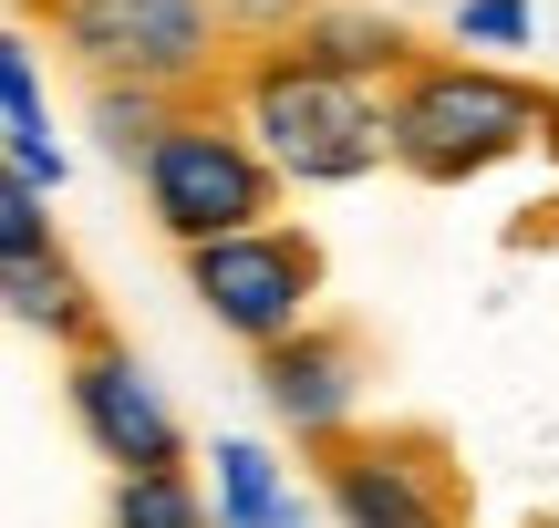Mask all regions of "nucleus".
<instances>
[{"label": "nucleus", "mask_w": 559, "mask_h": 528, "mask_svg": "<svg viewBox=\"0 0 559 528\" xmlns=\"http://www.w3.org/2000/svg\"><path fill=\"white\" fill-rule=\"evenodd\" d=\"M228 115L260 135V156L290 187H362L394 166V83H362L311 62L300 41H260L228 73Z\"/></svg>", "instance_id": "nucleus-1"}, {"label": "nucleus", "mask_w": 559, "mask_h": 528, "mask_svg": "<svg viewBox=\"0 0 559 528\" xmlns=\"http://www.w3.org/2000/svg\"><path fill=\"white\" fill-rule=\"evenodd\" d=\"M559 135V94L477 52H425L394 83V166L415 187H477Z\"/></svg>", "instance_id": "nucleus-2"}, {"label": "nucleus", "mask_w": 559, "mask_h": 528, "mask_svg": "<svg viewBox=\"0 0 559 528\" xmlns=\"http://www.w3.org/2000/svg\"><path fill=\"white\" fill-rule=\"evenodd\" d=\"M135 187H145V218H156L177 249H207V239H239V228H270L290 177L260 156V135H249L228 104L198 94L156 135V156L135 166Z\"/></svg>", "instance_id": "nucleus-3"}, {"label": "nucleus", "mask_w": 559, "mask_h": 528, "mask_svg": "<svg viewBox=\"0 0 559 528\" xmlns=\"http://www.w3.org/2000/svg\"><path fill=\"white\" fill-rule=\"evenodd\" d=\"M52 41L73 52L83 83H156V94L198 104L218 73H239L228 62V11L218 0H52Z\"/></svg>", "instance_id": "nucleus-4"}, {"label": "nucleus", "mask_w": 559, "mask_h": 528, "mask_svg": "<svg viewBox=\"0 0 559 528\" xmlns=\"http://www.w3.org/2000/svg\"><path fill=\"white\" fill-rule=\"evenodd\" d=\"M187 301L228 332V343L260 363L290 332L321 322V239L300 218H270V228H239V239H207L187 249Z\"/></svg>", "instance_id": "nucleus-5"}, {"label": "nucleus", "mask_w": 559, "mask_h": 528, "mask_svg": "<svg viewBox=\"0 0 559 528\" xmlns=\"http://www.w3.org/2000/svg\"><path fill=\"white\" fill-rule=\"evenodd\" d=\"M321 508H332V528H466L456 467L415 425H383V435L362 425L353 446H332L321 456Z\"/></svg>", "instance_id": "nucleus-6"}, {"label": "nucleus", "mask_w": 559, "mask_h": 528, "mask_svg": "<svg viewBox=\"0 0 559 528\" xmlns=\"http://www.w3.org/2000/svg\"><path fill=\"white\" fill-rule=\"evenodd\" d=\"M62 415H73V435H83V446H94L115 477L187 467V425H177V405L156 394V373H145L135 343H115V332H104L94 352H73V363H62Z\"/></svg>", "instance_id": "nucleus-7"}, {"label": "nucleus", "mask_w": 559, "mask_h": 528, "mask_svg": "<svg viewBox=\"0 0 559 528\" xmlns=\"http://www.w3.org/2000/svg\"><path fill=\"white\" fill-rule=\"evenodd\" d=\"M249 373H260L270 425L290 435L300 456H332V446L362 435V343H353V332L311 322V332H290L280 352H260Z\"/></svg>", "instance_id": "nucleus-8"}, {"label": "nucleus", "mask_w": 559, "mask_h": 528, "mask_svg": "<svg viewBox=\"0 0 559 528\" xmlns=\"http://www.w3.org/2000/svg\"><path fill=\"white\" fill-rule=\"evenodd\" d=\"M0 301H11V322L41 332L62 363L104 343V301H94V280L62 260V239H52V249H21V260H0Z\"/></svg>", "instance_id": "nucleus-9"}, {"label": "nucleus", "mask_w": 559, "mask_h": 528, "mask_svg": "<svg viewBox=\"0 0 559 528\" xmlns=\"http://www.w3.org/2000/svg\"><path fill=\"white\" fill-rule=\"evenodd\" d=\"M290 41H300L311 62H332V73H362V83H404V73L425 62V41L404 32L394 0H321Z\"/></svg>", "instance_id": "nucleus-10"}, {"label": "nucleus", "mask_w": 559, "mask_h": 528, "mask_svg": "<svg viewBox=\"0 0 559 528\" xmlns=\"http://www.w3.org/2000/svg\"><path fill=\"white\" fill-rule=\"evenodd\" d=\"M207 497H218V528H311L290 467H280L260 435H218L207 446Z\"/></svg>", "instance_id": "nucleus-11"}, {"label": "nucleus", "mask_w": 559, "mask_h": 528, "mask_svg": "<svg viewBox=\"0 0 559 528\" xmlns=\"http://www.w3.org/2000/svg\"><path fill=\"white\" fill-rule=\"evenodd\" d=\"M0 156H11V177L41 187V197L62 187V145H52V104H41V52H32V32L0 41Z\"/></svg>", "instance_id": "nucleus-12"}, {"label": "nucleus", "mask_w": 559, "mask_h": 528, "mask_svg": "<svg viewBox=\"0 0 559 528\" xmlns=\"http://www.w3.org/2000/svg\"><path fill=\"white\" fill-rule=\"evenodd\" d=\"M177 115H187V104L156 94V83H94V94H83V124L104 135V156H115V166H145Z\"/></svg>", "instance_id": "nucleus-13"}, {"label": "nucleus", "mask_w": 559, "mask_h": 528, "mask_svg": "<svg viewBox=\"0 0 559 528\" xmlns=\"http://www.w3.org/2000/svg\"><path fill=\"white\" fill-rule=\"evenodd\" d=\"M104 528H218V497H207L198 467L115 477V518H104Z\"/></svg>", "instance_id": "nucleus-14"}, {"label": "nucleus", "mask_w": 559, "mask_h": 528, "mask_svg": "<svg viewBox=\"0 0 559 528\" xmlns=\"http://www.w3.org/2000/svg\"><path fill=\"white\" fill-rule=\"evenodd\" d=\"M445 32H456V52H477V62H508V52H528L539 11H528V0H445Z\"/></svg>", "instance_id": "nucleus-15"}, {"label": "nucleus", "mask_w": 559, "mask_h": 528, "mask_svg": "<svg viewBox=\"0 0 559 528\" xmlns=\"http://www.w3.org/2000/svg\"><path fill=\"white\" fill-rule=\"evenodd\" d=\"M21 249H52V197L41 187H0V260H21Z\"/></svg>", "instance_id": "nucleus-16"}, {"label": "nucleus", "mask_w": 559, "mask_h": 528, "mask_svg": "<svg viewBox=\"0 0 559 528\" xmlns=\"http://www.w3.org/2000/svg\"><path fill=\"white\" fill-rule=\"evenodd\" d=\"M218 11H228V32H239L249 52H260V41H290L300 21L321 11V0H218Z\"/></svg>", "instance_id": "nucleus-17"}, {"label": "nucleus", "mask_w": 559, "mask_h": 528, "mask_svg": "<svg viewBox=\"0 0 559 528\" xmlns=\"http://www.w3.org/2000/svg\"><path fill=\"white\" fill-rule=\"evenodd\" d=\"M11 11H52V0H11Z\"/></svg>", "instance_id": "nucleus-18"}]
</instances>
